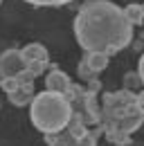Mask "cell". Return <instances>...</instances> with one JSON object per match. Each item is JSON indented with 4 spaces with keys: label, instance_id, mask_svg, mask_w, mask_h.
Returning a JSON list of instances; mask_svg holds the SVG:
<instances>
[{
    "label": "cell",
    "instance_id": "obj_1",
    "mask_svg": "<svg viewBox=\"0 0 144 146\" xmlns=\"http://www.w3.org/2000/svg\"><path fill=\"white\" fill-rule=\"evenodd\" d=\"M74 36L83 52L115 54L133 40V25L110 0H88L74 18Z\"/></svg>",
    "mask_w": 144,
    "mask_h": 146
},
{
    "label": "cell",
    "instance_id": "obj_2",
    "mask_svg": "<svg viewBox=\"0 0 144 146\" xmlns=\"http://www.w3.org/2000/svg\"><path fill=\"white\" fill-rule=\"evenodd\" d=\"M101 135L115 146H128L131 135L144 126V97L131 88L104 92L101 101Z\"/></svg>",
    "mask_w": 144,
    "mask_h": 146
},
{
    "label": "cell",
    "instance_id": "obj_3",
    "mask_svg": "<svg viewBox=\"0 0 144 146\" xmlns=\"http://www.w3.org/2000/svg\"><path fill=\"white\" fill-rule=\"evenodd\" d=\"M29 117H32V124L36 126V130H41L43 135L61 133L72 117V104L61 92L43 90L34 94V99L29 104Z\"/></svg>",
    "mask_w": 144,
    "mask_h": 146
},
{
    "label": "cell",
    "instance_id": "obj_4",
    "mask_svg": "<svg viewBox=\"0 0 144 146\" xmlns=\"http://www.w3.org/2000/svg\"><path fill=\"white\" fill-rule=\"evenodd\" d=\"M23 58H25V65H27V72L32 76H41V74L47 70L50 65V54H47V47L41 45V43H29L25 45L23 50Z\"/></svg>",
    "mask_w": 144,
    "mask_h": 146
},
{
    "label": "cell",
    "instance_id": "obj_5",
    "mask_svg": "<svg viewBox=\"0 0 144 146\" xmlns=\"http://www.w3.org/2000/svg\"><path fill=\"white\" fill-rule=\"evenodd\" d=\"M101 135V128H92L90 133H86L83 137H70L65 135L63 130L61 133H52V135H45V144L47 146H97V139Z\"/></svg>",
    "mask_w": 144,
    "mask_h": 146
},
{
    "label": "cell",
    "instance_id": "obj_6",
    "mask_svg": "<svg viewBox=\"0 0 144 146\" xmlns=\"http://www.w3.org/2000/svg\"><path fill=\"white\" fill-rule=\"evenodd\" d=\"M27 70L23 52L16 47H9L0 54V79H16Z\"/></svg>",
    "mask_w": 144,
    "mask_h": 146
},
{
    "label": "cell",
    "instance_id": "obj_7",
    "mask_svg": "<svg viewBox=\"0 0 144 146\" xmlns=\"http://www.w3.org/2000/svg\"><path fill=\"white\" fill-rule=\"evenodd\" d=\"M70 88H72V79L63 72L61 68H54V65H52V68H50V72L45 74V90L65 94Z\"/></svg>",
    "mask_w": 144,
    "mask_h": 146
},
{
    "label": "cell",
    "instance_id": "obj_8",
    "mask_svg": "<svg viewBox=\"0 0 144 146\" xmlns=\"http://www.w3.org/2000/svg\"><path fill=\"white\" fill-rule=\"evenodd\" d=\"M34 81H23V83H18L16 88H11V90L7 92V97H9V101L14 104V106H29L32 104V99H34Z\"/></svg>",
    "mask_w": 144,
    "mask_h": 146
},
{
    "label": "cell",
    "instance_id": "obj_9",
    "mask_svg": "<svg viewBox=\"0 0 144 146\" xmlns=\"http://www.w3.org/2000/svg\"><path fill=\"white\" fill-rule=\"evenodd\" d=\"M81 61L86 63V68L92 72V76H99V74L108 68V63H110V54H104V52H86Z\"/></svg>",
    "mask_w": 144,
    "mask_h": 146
},
{
    "label": "cell",
    "instance_id": "obj_10",
    "mask_svg": "<svg viewBox=\"0 0 144 146\" xmlns=\"http://www.w3.org/2000/svg\"><path fill=\"white\" fill-rule=\"evenodd\" d=\"M124 16H126V20H128L133 27L142 25V23H144V5H137V2L126 5V7H124Z\"/></svg>",
    "mask_w": 144,
    "mask_h": 146
},
{
    "label": "cell",
    "instance_id": "obj_11",
    "mask_svg": "<svg viewBox=\"0 0 144 146\" xmlns=\"http://www.w3.org/2000/svg\"><path fill=\"white\" fill-rule=\"evenodd\" d=\"M27 5H34V7H63L72 0H25Z\"/></svg>",
    "mask_w": 144,
    "mask_h": 146
},
{
    "label": "cell",
    "instance_id": "obj_12",
    "mask_svg": "<svg viewBox=\"0 0 144 146\" xmlns=\"http://www.w3.org/2000/svg\"><path fill=\"white\" fill-rule=\"evenodd\" d=\"M137 79H140V86H142V97H144V54L140 56V63H137Z\"/></svg>",
    "mask_w": 144,
    "mask_h": 146
},
{
    "label": "cell",
    "instance_id": "obj_13",
    "mask_svg": "<svg viewBox=\"0 0 144 146\" xmlns=\"http://www.w3.org/2000/svg\"><path fill=\"white\" fill-rule=\"evenodd\" d=\"M0 5H2V0H0Z\"/></svg>",
    "mask_w": 144,
    "mask_h": 146
}]
</instances>
